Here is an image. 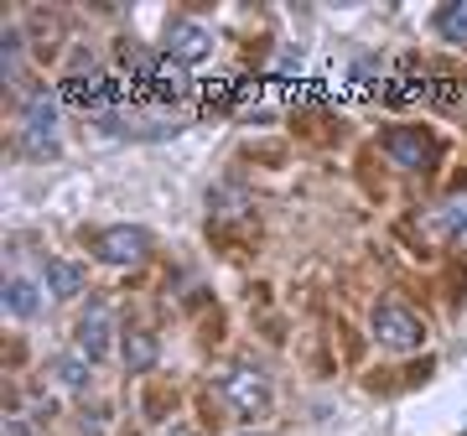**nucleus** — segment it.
<instances>
[{
  "label": "nucleus",
  "mask_w": 467,
  "mask_h": 436,
  "mask_svg": "<svg viewBox=\"0 0 467 436\" xmlns=\"http://www.w3.org/2000/svg\"><path fill=\"white\" fill-rule=\"evenodd\" d=\"M26 156H52L57 151V99L52 88H26L21 99V140H16Z\"/></svg>",
  "instance_id": "nucleus-1"
},
{
  "label": "nucleus",
  "mask_w": 467,
  "mask_h": 436,
  "mask_svg": "<svg viewBox=\"0 0 467 436\" xmlns=\"http://www.w3.org/2000/svg\"><path fill=\"white\" fill-rule=\"evenodd\" d=\"M374 337H379L384 348L410 353V348H420V343H426V322H420L410 306L384 302V306H374Z\"/></svg>",
  "instance_id": "nucleus-2"
},
{
  "label": "nucleus",
  "mask_w": 467,
  "mask_h": 436,
  "mask_svg": "<svg viewBox=\"0 0 467 436\" xmlns=\"http://www.w3.org/2000/svg\"><path fill=\"white\" fill-rule=\"evenodd\" d=\"M146 250H150V234L140 223H115V229L94 234V254L104 265H135V260H146Z\"/></svg>",
  "instance_id": "nucleus-3"
},
{
  "label": "nucleus",
  "mask_w": 467,
  "mask_h": 436,
  "mask_svg": "<svg viewBox=\"0 0 467 436\" xmlns=\"http://www.w3.org/2000/svg\"><path fill=\"white\" fill-rule=\"evenodd\" d=\"M384 156L405 171H426L436 161V140L416 125H395V130H384Z\"/></svg>",
  "instance_id": "nucleus-4"
},
{
  "label": "nucleus",
  "mask_w": 467,
  "mask_h": 436,
  "mask_svg": "<svg viewBox=\"0 0 467 436\" xmlns=\"http://www.w3.org/2000/svg\"><path fill=\"white\" fill-rule=\"evenodd\" d=\"M208 52H213V32H208L202 21L177 16L167 26V57H171V63H202Z\"/></svg>",
  "instance_id": "nucleus-5"
},
{
  "label": "nucleus",
  "mask_w": 467,
  "mask_h": 436,
  "mask_svg": "<svg viewBox=\"0 0 467 436\" xmlns=\"http://www.w3.org/2000/svg\"><path fill=\"white\" fill-rule=\"evenodd\" d=\"M223 395H229V405L239 416L270 410V385H265V374H254V369H229L223 374Z\"/></svg>",
  "instance_id": "nucleus-6"
},
{
  "label": "nucleus",
  "mask_w": 467,
  "mask_h": 436,
  "mask_svg": "<svg viewBox=\"0 0 467 436\" xmlns=\"http://www.w3.org/2000/svg\"><path fill=\"white\" fill-rule=\"evenodd\" d=\"M109 337H115V312L104 302H94L84 317H78V353H84L88 364H99L104 353H109Z\"/></svg>",
  "instance_id": "nucleus-7"
},
{
  "label": "nucleus",
  "mask_w": 467,
  "mask_h": 436,
  "mask_svg": "<svg viewBox=\"0 0 467 436\" xmlns=\"http://www.w3.org/2000/svg\"><path fill=\"white\" fill-rule=\"evenodd\" d=\"M156 333H146V327H130V333H125V369L130 374H146L150 364H156Z\"/></svg>",
  "instance_id": "nucleus-8"
},
{
  "label": "nucleus",
  "mask_w": 467,
  "mask_h": 436,
  "mask_svg": "<svg viewBox=\"0 0 467 436\" xmlns=\"http://www.w3.org/2000/svg\"><path fill=\"white\" fill-rule=\"evenodd\" d=\"M47 291L57 302L78 296V291H84V265H73V260H47Z\"/></svg>",
  "instance_id": "nucleus-9"
},
{
  "label": "nucleus",
  "mask_w": 467,
  "mask_h": 436,
  "mask_svg": "<svg viewBox=\"0 0 467 436\" xmlns=\"http://www.w3.org/2000/svg\"><path fill=\"white\" fill-rule=\"evenodd\" d=\"M208 213L218 218V223H234V218L250 213V198H244V187H218V192H208Z\"/></svg>",
  "instance_id": "nucleus-10"
},
{
  "label": "nucleus",
  "mask_w": 467,
  "mask_h": 436,
  "mask_svg": "<svg viewBox=\"0 0 467 436\" xmlns=\"http://www.w3.org/2000/svg\"><path fill=\"white\" fill-rule=\"evenodd\" d=\"M436 32L447 36V42H457V47H467V0H447L436 11Z\"/></svg>",
  "instance_id": "nucleus-11"
},
{
  "label": "nucleus",
  "mask_w": 467,
  "mask_h": 436,
  "mask_svg": "<svg viewBox=\"0 0 467 436\" xmlns=\"http://www.w3.org/2000/svg\"><path fill=\"white\" fill-rule=\"evenodd\" d=\"M52 374H57L67 389H84V385H88V358H84L78 348H73V353H57V358H52Z\"/></svg>",
  "instance_id": "nucleus-12"
},
{
  "label": "nucleus",
  "mask_w": 467,
  "mask_h": 436,
  "mask_svg": "<svg viewBox=\"0 0 467 436\" xmlns=\"http://www.w3.org/2000/svg\"><path fill=\"white\" fill-rule=\"evenodd\" d=\"M5 312H11V317H32L36 312V285L21 281V275H11V281H5Z\"/></svg>",
  "instance_id": "nucleus-13"
},
{
  "label": "nucleus",
  "mask_w": 467,
  "mask_h": 436,
  "mask_svg": "<svg viewBox=\"0 0 467 436\" xmlns=\"http://www.w3.org/2000/svg\"><path fill=\"white\" fill-rule=\"evenodd\" d=\"M436 223H441V234L462 239V234H467V198H451V202H441V208H436Z\"/></svg>",
  "instance_id": "nucleus-14"
},
{
  "label": "nucleus",
  "mask_w": 467,
  "mask_h": 436,
  "mask_svg": "<svg viewBox=\"0 0 467 436\" xmlns=\"http://www.w3.org/2000/svg\"><path fill=\"white\" fill-rule=\"evenodd\" d=\"M0 63H5V84H16V78H21V32H5Z\"/></svg>",
  "instance_id": "nucleus-15"
},
{
  "label": "nucleus",
  "mask_w": 467,
  "mask_h": 436,
  "mask_svg": "<svg viewBox=\"0 0 467 436\" xmlns=\"http://www.w3.org/2000/svg\"><path fill=\"white\" fill-rule=\"evenodd\" d=\"M5 436H32V426H21V420H11V426H5Z\"/></svg>",
  "instance_id": "nucleus-16"
},
{
  "label": "nucleus",
  "mask_w": 467,
  "mask_h": 436,
  "mask_svg": "<svg viewBox=\"0 0 467 436\" xmlns=\"http://www.w3.org/2000/svg\"><path fill=\"white\" fill-rule=\"evenodd\" d=\"M167 436H192V431H187V426H177V431H167Z\"/></svg>",
  "instance_id": "nucleus-17"
},
{
  "label": "nucleus",
  "mask_w": 467,
  "mask_h": 436,
  "mask_svg": "<svg viewBox=\"0 0 467 436\" xmlns=\"http://www.w3.org/2000/svg\"><path fill=\"white\" fill-rule=\"evenodd\" d=\"M244 436H265V431H244Z\"/></svg>",
  "instance_id": "nucleus-18"
}]
</instances>
